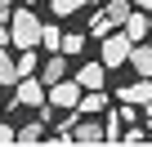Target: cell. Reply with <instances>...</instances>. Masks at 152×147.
Listing matches in <instances>:
<instances>
[{
    "label": "cell",
    "mask_w": 152,
    "mask_h": 147,
    "mask_svg": "<svg viewBox=\"0 0 152 147\" xmlns=\"http://www.w3.org/2000/svg\"><path fill=\"white\" fill-rule=\"evenodd\" d=\"M9 45H14V49H31V45H40V18H36V5L9 9Z\"/></svg>",
    "instance_id": "1"
},
{
    "label": "cell",
    "mask_w": 152,
    "mask_h": 147,
    "mask_svg": "<svg viewBox=\"0 0 152 147\" xmlns=\"http://www.w3.org/2000/svg\"><path fill=\"white\" fill-rule=\"evenodd\" d=\"M45 103L54 107V112H72L76 103H81V80H54V85H45Z\"/></svg>",
    "instance_id": "2"
},
{
    "label": "cell",
    "mask_w": 152,
    "mask_h": 147,
    "mask_svg": "<svg viewBox=\"0 0 152 147\" xmlns=\"http://www.w3.org/2000/svg\"><path fill=\"white\" fill-rule=\"evenodd\" d=\"M99 40H103V67H107V71H112V67H125V58H130V45H134V40H130L121 27H116V31H107V36H99Z\"/></svg>",
    "instance_id": "3"
},
{
    "label": "cell",
    "mask_w": 152,
    "mask_h": 147,
    "mask_svg": "<svg viewBox=\"0 0 152 147\" xmlns=\"http://www.w3.org/2000/svg\"><path fill=\"white\" fill-rule=\"evenodd\" d=\"M14 103H23V107H45V80L36 76V71H31V76H18L14 80Z\"/></svg>",
    "instance_id": "4"
},
{
    "label": "cell",
    "mask_w": 152,
    "mask_h": 147,
    "mask_svg": "<svg viewBox=\"0 0 152 147\" xmlns=\"http://www.w3.org/2000/svg\"><path fill=\"white\" fill-rule=\"evenodd\" d=\"M116 98H121V103H134L139 112H152V76H139L134 85L116 89Z\"/></svg>",
    "instance_id": "5"
},
{
    "label": "cell",
    "mask_w": 152,
    "mask_h": 147,
    "mask_svg": "<svg viewBox=\"0 0 152 147\" xmlns=\"http://www.w3.org/2000/svg\"><path fill=\"white\" fill-rule=\"evenodd\" d=\"M36 76H40L45 85L63 80V76H67V54H58V49H54V54H45V58H40V67H36Z\"/></svg>",
    "instance_id": "6"
},
{
    "label": "cell",
    "mask_w": 152,
    "mask_h": 147,
    "mask_svg": "<svg viewBox=\"0 0 152 147\" xmlns=\"http://www.w3.org/2000/svg\"><path fill=\"white\" fill-rule=\"evenodd\" d=\"M139 76H152V40H134L130 45V58H125Z\"/></svg>",
    "instance_id": "7"
},
{
    "label": "cell",
    "mask_w": 152,
    "mask_h": 147,
    "mask_svg": "<svg viewBox=\"0 0 152 147\" xmlns=\"http://www.w3.org/2000/svg\"><path fill=\"white\" fill-rule=\"evenodd\" d=\"M121 31H125L130 40H148V36H152V18H148L143 9H130V18L121 22Z\"/></svg>",
    "instance_id": "8"
},
{
    "label": "cell",
    "mask_w": 152,
    "mask_h": 147,
    "mask_svg": "<svg viewBox=\"0 0 152 147\" xmlns=\"http://www.w3.org/2000/svg\"><path fill=\"white\" fill-rule=\"evenodd\" d=\"M72 143H107V129H103L99 120H76Z\"/></svg>",
    "instance_id": "9"
},
{
    "label": "cell",
    "mask_w": 152,
    "mask_h": 147,
    "mask_svg": "<svg viewBox=\"0 0 152 147\" xmlns=\"http://www.w3.org/2000/svg\"><path fill=\"white\" fill-rule=\"evenodd\" d=\"M76 112H81V116H99V112H107V94H103V89H81Z\"/></svg>",
    "instance_id": "10"
},
{
    "label": "cell",
    "mask_w": 152,
    "mask_h": 147,
    "mask_svg": "<svg viewBox=\"0 0 152 147\" xmlns=\"http://www.w3.org/2000/svg\"><path fill=\"white\" fill-rule=\"evenodd\" d=\"M76 80H81V89H103V80H107V67H103V62H85L81 71H76Z\"/></svg>",
    "instance_id": "11"
},
{
    "label": "cell",
    "mask_w": 152,
    "mask_h": 147,
    "mask_svg": "<svg viewBox=\"0 0 152 147\" xmlns=\"http://www.w3.org/2000/svg\"><path fill=\"white\" fill-rule=\"evenodd\" d=\"M130 9H134L130 0H103V9H99V14H103V18H107V27L116 31V27H121V22L130 18Z\"/></svg>",
    "instance_id": "12"
},
{
    "label": "cell",
    "mask_w": 152,
    "mask_h": 147,
    "mask_svg": "<svg viewBox=\"0 0 152 147\" xmlns=\"http://www.w3.org/2000/svg\"><path fill=\"white\" fill-rule=\"evenodd\" d=\"M58 54H85V31H63V40H58Z\"/></svg>",
    "instance_id": "13"
},
{
    "label": "cell",
    "mask_w": 152,
    "mask_h": 147,
    "mask_svg": "<svg viewBox=\"0 0 152 147\" xmlns=\"http://www.w3.org/2000/svg\"><path fill=\"white\" fill-rule=\"evenodd\" d=\"M58 40H63V27H58V22H40V49H45V54H54V49H58Z\"/></svg>",
    "instance_id": "14"
},
{
    "label": "cell",
    "mask_w": 152,
    "mask_h": 147,
    "mask_svg": "<svg viewBox=\"0 0 152 147\" xmlns=\"http://www.w3.org/2000/svg\"><path fill=\"white\" fill-rule=\"evenodd\" d=\"M14 62H18V76H31V71L40 67V54H36V45H31V49H18V58H14Z\"/></svg>",
    "instance_id": "15"
},
{
    "label": "cell",
    "mask_w": 152,
    "mask_h": 147,
    "mask_svg": "<svg viewBox=\"0 0 152 147\" xmlns=\"http://www.w3.org/2000/svg\"><path fill=\"white\" fill-rule=\"evenodd\" d=\"M40 129H45V120H31V125H18V138H14V143H27V147H31V143H40V138H45Z\"/></svg>",
    "instance_id": "16"
},
{
    "label": "cell",
    "mask_w": 152,
    "mask_h": 147,
    "mask_svg": "<svg viewBox=\"0 0 152 147\" xmlns=\"http://www.w3.org/2000/svg\"><path fill=\"white\" fill-rule=\"evenodd\" d=\"M14 80H18V62H14L9 54H0V85H9V89H14Z\"/></svg>",
    "instance_id": "17"
},
{
    "label": "cell",
    "mask_w": 152,
    "mask_h": 147,
    "mask_svg": "<svg viewBox=\"0 0 152 147\" xmlns=\"http://www.w3.org/2000/svg\"><path fill=\"white\" fill-rule=\"evenodd\" d=\"M54 5V18H67V14H76V9H85L90 0H49Z\"/></svg>",
    "instance_id": "18"
},
{
    "label": "cell",
    "mask_w": 152,
    "mask_h": 147,
    "mask_svg": "<svg viewBox=\"0 0 152 147\" xmlns=\"http://www.w3.org/2000/svg\"><path fill=\"white\" fill-rule=\"evenodd\" d=\"M107 31H112V27H107V18H103V14H94V18H90V36H107Z\"/></svg>",
    "instance_id": "19"
},
{
    "label": "cell",
    "mask_w": 152,
    "mask_h": 147,
    "mask_svg": "<svg viewBox=\"0 0 152 147\" xmlns=\"http://www.w3.org/2000/svg\"><path fill=\"white\" fill-rule=\"evenodd\" d=\"M18 138V125H5V120H0V147H9Z\"/></svg>",
    "instance_id": "20"
},
{
    "label": "cell",
    "mask_w": 152,
    "mask_h": 147,
    "mask_svg": "<svg viewBox=\"0 0 152 147\" xmlns=\"http://www.w3.org/2000/svg\"><path fill=\"white\" fill-rule=\"evenodd\" d=\"M143 138H148V134H143V129H139V125H134V129H130V134H121V143H130V147H139V143H143Z\"/></svg>",
    "instance_id": "21"
},
{
    "label": "cell",
    "mask_w": 152,
    "mask_h": 147,
    "mask_svg": "<svg viewBox=\"0 0 152 147\" xmlns=\"http://www.w3.org/2000/svg\"><path fill=\"white\" fill-rule=\"evenodd\" d=\"M0 45H9V18H0Z\"/></svg>",
    "instance_id": "22"
},
{
    "label": "cell",
    "mask_w": 152,
    "mask_h": 147,
    "mask_svg": "<svg viewBox=\"0 0 152 147\" xmlns=\"http://www.w3.org/2000/svg\"><path fill=\"white\" fill-rule=\"evenodd\" d=\"M134 9H143V14H152V0H134Z\"/></svg>",
    "instance_id": "23"
},
{
    "label": "cell",
    "mask_w": 152,
    "mask_h": 147,
    "mask_svg": "<svg viewBox=\"0 0 152 147\" xmlns=\"http://www.w3.org/2000/svg\"><path fill=\"white\" fill-rule=\"evenodd\" d=\"M148 129H152V112H148Z\"/></svg>",
    "instance_id": "24"
},
{
    "label": "cell",
    "mask_w": 152,
    "mask_h": 147,
    "mask_svg": "<svg viewBox=\"0 0 152 147\" xmlns=\"http://www.w3.org/2000/svg\"><path fill=\"white\" fill-rule=\"evenodd\" d=\"M23 5H36V0H23Z\"/></svg>",
    "instance_id": "25"
}]
</instances>
